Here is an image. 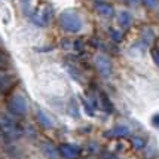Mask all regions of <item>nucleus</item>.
<instances>
[{
  "instance_id": "nucleus-1",
  "label": "nucleus",
  "mask_w": 159,
  "mask_h": 159,
  "mask_svg": "<svg viewBox=\"0 0 159 159\" xmlns=\"http://www.w3.org/2000/svg\"><path fill=\"white\" fill-rule=\"evenodd\" d=\"M7 110L15 118H24L28 113V103L22 94H12L7 100Z\"/></svg>"
},
{
  "instance_id": "nucleus-2",
  "label": "nucleus",
  "mask_w": 159,
  "mask_h": 159,
  "mask_svg": "<svg viewBox=\"0 0 159 159\" xmlns=\"http://www.w3.org/2000/svg\"><path fill=\"white\" fill-rule=\"evenodd\" d=\"M58 22H60V27L64 31H69V33H77L80 28H82V21L79 18V15L73 11H66L58 16Z\"/></svg>"
},
{
  "instance_id": "nucleus-3",
  "label": "nucleus",
  "mask_w": 159,
  "mask_h": 159,
  "mask_svg": "<svg viewBox=\"0 0 159 159\" xmlns=\"http://www.w3.org/2000/svg\"><path fill=\"white\" fill-rule=\"evenodd\" d=\"M0 132L7 139H18L22 134V128L7 115H0Z\"/></svg>"
},
{
  "instance_id": "nucleus-4",
  "label": "nucleus",
  "mask_w": 159,
  "mask_h": 159,
  "mask_svg": "<svg viewBox=\"0 0 159 159\" xmlns=\"http://www.w3.org/2000/svg\"><path fill=\"white\" fill-rule=\"evenodd\" d=\"M57 149H58V153L64 159H77L80 156V152H82L79 146L71 144V143H62Z\"/></svg>"
},
{
  "instance_id": "nucleus-5",
  "label": "nucleus",
  "mask_w": 159,
  "mask_h": 159,
  "mask_svg": "<svg viewBox=\"0 0 159 159\" xmlns=\"http://www.w3.org/2000/svg\"><path fill=\"white\" fill-rule=\"evenodd\" d=\"M16 82H18V79L14 75L0 70V92L2 94H9L11 89L16 85Z\"/></svg>"
},
{
  "instance_id": "nucleus-6",
  "label": "nucleus",
  "mask_w": 159,
  "mask_h": 159,
  "mask_svg": "<svg viewBox=\"0 0 159 159\" xmlns=\"http://www.w3.org/2000/svg\"><path fill=\"white\" fill-rule=\"evenodd\" d=\"M94 64H95V69L103 75V76H109L111 73V61L103 54H98L94 58Z\"/></svg>"
},
{
  "instance_id": "nucleus-7",
  "label": "nucleus",
  "mask_w": 159,
  "mask_h": 159,
  "mask_svg": "<svg viewBox=\"0 0 159 159\" xmlns=\"http://www.w3.org/2000/svg\"><path fill=\"white\" fill-rule=\"evenodd\" d=\"M94 9H95V12H97L100 16H103V18H111L113 15H115V9L111 6L110 3H107V2H95L94 3Z\"/></svg>"
},
{
  "instance_id": "nucleus-8",
  "label": "nucleus",
  "mask_w": 159,
  "mask_h": 159,
  "mask_svg": "<svg viewBox=\"0 0 159 159\" xmlns=\"http://www.w3.org/2000/svg\"><path fill=\"white\" fill-rule=\"evenodd\" d=\"M104 135H107V137H115V139H122V137L129 135V129H128V126H125V125H118V126H115V128L110 129V131L104 132Z\"/></svg>"
},
{
  "instance_id": "nucleus-9",
  "label": "nucleus",
  "mask_w": 159,
  "mask_h": 159,
  "mask_svg": "<svg viewBox=\"0 0 159 159\" xmlns=\"http://www.w3.org/2000/svg\"><path fill=\"white\" fill-rule=\"evenodd\" d=\"M118 22H119V25H120L122 28H128L129 25H131V22H132V15L129 14L128 11H122V12H119Z\"/></svg>"
},
{
  "instance_id": "nucleus-10",
  "label": "nucleus",
  "mask_w": 159,
  "mask_h": 159,
  "mask_svg": "<svg viewBox=\"0 0 159 159\" xmlns=\"http://www.w3.org/2000/svg\"><path fill=\"white\" fill-rule=\"evenodd\" d=\"M98 98H100V103H101L104 110L107 111V113H113L115 109H113V104H111V101L109 100V97H107L104 92H100V94H98Z\"/></svg>"
},
{
  "instance_id": "nucleus-11",
  "label": "nucleus",
  "mask_w": 159,
  "mask_h": 159,
  "mask_svg": "<svg viewBox=\"0 0 159 159\" xmlns=\"http://www.w3.org/2000/svg\"><path fill=\"white\" fill-rule=\"evenodd\" d=\"M36 119H37V122H39V124H40L43 128H51V126H52L51 119H49L42 110H37V111H36Z\"/></svg>"
},
{
  "instance_id": "nucleus-12",
  "label": "nucleus",
  "mask_w": 159,
  "mask_h": 159,
  "mask_svg": "<svg viewBox=\"0 0 159 159\" xmlns=\"http://www.w3.org/2000/svg\"><path fill=\"white\" fill-rule=\"evenodd\" d=\"M43 152H45V155H46L49 159H57L58 149H57V147H54L51 143H45V144H43Z\"/></svg>"
},
{
  "instance_id": "nucleus-13",
  "label": "nucleus",
  "mask_w": 159,
  "mask_h": 159,
  "mask_svg": "<svg viewBox=\"0 0 159 159\" xmlns=\"http://www.w3.org/2000/svg\"><path fill=\"white\" fill-rule=\"evenodd\" d=\"M131 144L135 150H141V149H144L146 141H144V139H141L139 135H134V137H131Z\"/></svg>"
},
{
  "instance_id": "nucleus-14",
  "label": "nucleus",
  "mask_w": 159,
  "mask_h": 159,
  "mask_svg": "<svg viewBox=\"0 0 159 159\" xmlns=\"http://www.w3.org/2000/svg\"><path fill=\"white\" fill-rule=\"evenodd\" d=\"M9 67V58L5 52L0 51V70H6Z\"/></svg>"
},
{
  "instance_id": "nucleus-15",
  "label": "nucleus",
  "mask_w": 159,
  "mask_h": 159,
  "mask_svg": "<svg viewBox=\"0 0 159 159\" xmlns=\"http://www.w3.org/2000/svg\"><path fill=\"white\" fill-rule=\"evenodd\" d=\"M150 55H152V60H153V62L156 64L159 67V49H156V48H153L152 51H150Z\"/></svg>"
},
{
  "instance_id": "nucleus-16",
  "label": "nucleus",
  "mask_w": 159,
  "mask_h": 159,
  "mask_svg": "<svg viewBox=\"0 0 159 159\" xmlns=\"http://www.w3.org/2000/svg\"><path fill=\"white\" fill-rule=\"evenodd\" d=\"M143 2V5L146 7H149V9H153V7H156L158 5V0H141Z\"/></svg>"
},
{
  "instance_id": "nucleus-17",
  "label": "nucleus",
  "mask_w": 159,
  "mask_h": 159,
  "mask_svg": "<svg viewBox=\"0 0 159 159\" xmlns=\"http://www.w3.org/2000/svg\"><path fill=\"white\" fill-rule=\"evenodd\" d=\"M110 33H111V37H113V40H115V42H120V40H122V34H120V33H118L116 30H111Z\"/></svg>"
},
{
  "instance_id": "nucleus-18",
  "label": "nucleus",
  "mask_w": 159,
  "mask_h": 159,
  "mask_svg": "<svg viewBox=\"0 0 159 159\" xmlns=\"http://www.w3.org/2000/svg\"><path fill=\"white\" fill-rule=\"evenodd\" d=\"M71 115L76 118L77 116V109H76V104H75V101H71Z\"/></svg>"
},
{
  "instance_id": "nucleus-19",
  "label": "nucleus",
  "mask_w": 159,
  "mask_h": 159,
  "mask_svg": "<svg viewBox=\"0 0 159 159\" xmlns=\"http://www.w3.org/2000/svg\"><path fill=\"white\" fill-rule=\"evenodd\" d=\"M152 122L156 125V126H159V113H158V115H155V116L152 118Z\"/></svg>"
},
{
  "instance_id": "nucleus-20",
  "label": "nucleus",
  "mask_w": 159,
  "mask_h": 159,
  "mask_svg": "<svg viewBox=\"0 0 159 159\" xmlns=\"http://www.w3.org/2000/svg\"><path fill=\"white\" fill-rule=\"evenodd\" d=\"M125 2H126L128 5H132V6H134V5H137V3H139L140 0H125Z\"/></svg>"
},
{
  "instance_id": "nucleus-21",
  "label": "nucleus",
  "mask_w": 159,
  "mask_h": 159,
  "mask_svg": "<svg viewBox=\"0 0 159 159\" xmlns=\"http://www.w3.org/2000/svg\"><path fill=\"white\" fill-rule=\"evenodd\" d=\"M21 2H24V3H27V2H28V0H21Z\"/></svg>"
},
{
  "instance_id": "nucleus-22",
  "label": "nucleus",
  "mask_w": 159,
  "mask_h": 159,
  "mask_svg": "<svg viewBox=\"0 0 159 159\" xmlns=\"http://www.w3.org/2000/svg\"><path fill=\"white\" fill-rule=\"evenodd\" d=\"M94 2H101V0H94Z\"/></svg>"
}]
</instances>
